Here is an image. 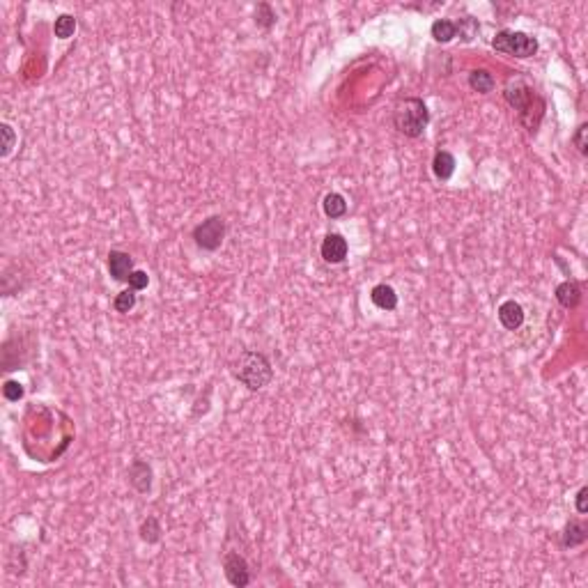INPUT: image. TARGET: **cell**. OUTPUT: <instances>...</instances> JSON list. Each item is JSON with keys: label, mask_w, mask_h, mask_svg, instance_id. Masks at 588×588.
Masks as SVG:
<instances>
[{"label": "cell", "mask_w": 588, "mask_h": 588, "mask_svg": "<svg viewBox=\"0 0 588 588\" xmlns=\"http://www.w3.org/2000/svg\"><path fill=\"white\" fill-rule=\"evenodd\" d=\"M230 372L249 391H260L273 379V368L262 352L246 350L230 364Z\"/></svg>", "instance_id": "1"}, {"label": "cell", "mask_w": 588, "mask_h": 588, "mask_svg": "<svg viewBox=\"0 0 588 588\" xmlns=\"http://www.w3.org/2000/svg\"><path fill=\"white\" fill-rule=\"evenodd\" d=\"M393 125L407 138H421L426 134V127L430 125L428 106L419 97L400 99L393 111Z\"/></svg>", "instance_id": "2"}, {"label": "cell", "mask_w": 588, "mask_h": 588, "mask_svg": "<svg viewBox=\"0 0 588 588\" xmlns=\"http://www.w3.org/2000/svg\"><path fill=\"white\" fill-rule=\"evenodd\" d=\"M492 49L515 58H533L538 53V39L517 30H501L492 39Z\"/></svg>", "instance_id": "3"}, {"label": "cell", "mask_w": 588, "mask_h": 588, "mask_svg": "<svg viewBox=\"0 0 588 588\" xmlns=\"http://www.w3.org/2000/svg\"><path fill=\"white\" fill-rule=\"evenodd\" d=\"M223 239H225V218L218 214L204 218L202 223H198L193 228V242L198 249H202V251H209V253L218 251Z\"/></svg>", "instance_id": "4"}, {"label": "cell", "mask_w": 588, "mask_h": 588, "mask_svg": "<svg viewBox=\"0 0 588 588\" xmlns=\"http://www.w3.org/2000/svg\"><path fill=\"white\" fill-rule=\"evenodd\" d=\"M503 97L505 101L515 108V111H519V120L526 125V120H529V113H531V106L533 104H543V99L538 97L536 90H533L531 85H526L524 81H515L512 78L508 85H505L503 90Z\"/></svg>", "instance_id": "5"}, {"label": "cell", "mask_w": 588, "mask_h": 588, "mask_svg": "<svg viewBox=\"0 0 588 588\" xmlns=\"http://www.w3.org/2000/svg\"><path fill=\"white\" fill-rule=\"evenodd\" d=\"M223 570H225V579L230 581L232 586L237 588H244L251 584V570H249V563L242 554L237 552H228L223 556Z\"/></svg>", "instance_id": "6"}, {"label": "cell", "mask_w": 588, "mask_h": 588, "mask_svg": "<svg viewBox=\"0 0 588 588\" xmlns=\"http://www.w3.org/2000/svg\"><path fill=\"white\" fill-rule=\"evenodd\" d=\"M319 253H322V260L329 264H340L345 262L347 253H350V246H347V239L338 232H331V235L324 237L322 246H319Z\"/></svg>", "instance_id": "7"}, {"label": "cell", "mask_w": 588, "mask_h": 588, "mask_svg": "<svg viewBox=\"0 0 588 588\" xmlns=\"http://www.w3.org/2000/svg\"><path fill=\"white\" fill-rule=\"evenodd\" d=\"M108 273L118 283H127L134 273V258L125 251H111L108 253Z\"/></svg>", "instance_id": "8"}, {"label": "cell", "mask_w": 588, "mask_h": 588, "mask_svg": "<svg viewBox=\"0 0 588 588\" xmlns=\"http://www.w3.org/2000/svg\"><path fill=\"white\" fill-rule=\"evenodd\" d=\"M152 467L145 462V460H134L129 464V483L132 487L138 492V494H147L152 490Z\"/></svg>", "instance_id": "9"}, {"label": "cell", "mask_w": 588, "mask_h": 588, "mask_svg": "<svg viewBox=\"0 0 588 588\" xmlns=\"http://www.w3.org/2000/svg\"><path fill=\"white\" fill-rule=\"evenodd\" d=\"M496 317H498V322H501L503 329L517 331L519 326L524 324V308L515 302V299H508V302H503L501 306H498Z\"/></svg>", "instance_id": "10"}, {"label": "cell", "mask_w": 588, "mask_h": 588, "mask_svg": "<svg viewBox=\"0 0 588 588\" xmlns=\"http://www.w3.org/2000/svg\"><path fill=\"white\" fill-rule=\"evenodd\" d=\"M586 538H588V526L584 522H579V519H570L563 529V536H560V545L565 549H572V547L584 545Z\"/></svg>", "instance_id": "11"}, {"label": "cell", "mask_w": 588, "mask_h": 588, "mask_svg": "<svg viewBox=\"0 0 588 588\" xmlns=\"http://www.w3.org/2000/svg\"><path fill=\"white\" fill-rule=\"evenodd\" d=\"M370 299L379 311H395L398 308V292L386 283L375 285L370 290Z\"/></svg>", "instance_id": "12"}, {"label": "cell", "mask_w": 588, "mask_h": 588, "mask_svg": "<svg viewBox=\"0 0 588 588\" xmlns=\"http://www.w3.org/2000/svg\"><path fill=\"white\" fill-rule=\"evenodd\" d=\"M556 302L567 311L577 308L581 304V287L574 283V280H563V283L556 287Z\"/></svg>", "instance_id": "13"}, {"label": "cell", "mask_w": 588, "mask_h": 588, "mask_svg": "<svg viewBox=\"0 0 588 588\" xmlns=\"http://www.w3.org/2000/svg\"><path fill=\"white\" fill-rule=\"evenodd\" d=\"M455 166H457L455 156L450 154V152H446V149H439V152L434 154V159H432V173H434L437 180L448 182L450 177L455 175Z\"/></svg>", "instance_id": "14"}, {"label": "cell", "mask_w": 588, "mask_h": 588, "mask_svg": "<svg viewBox=\"0 0 588 588\" xmlns=\"http://www.w3.org/2000/svg\"><path fill=\"white\" fill-rule=\"evenodd\" d=\"M494 85H496V81H494V76H492L487 70H474L469 74V87L474 92H478V94L492 92V90H494Z\"/></svg>", "instance_id": "15"}, {"label": "cell", "mask_w": 588, "mask_h": 588, "mask_svg": "<svg viewBox=\"0 0 588 588\" xmlns=\"http://www.w3.org/2000/svg\"><path fill=\"white\" fill-rule=\"evenodd\" d=\"M322 209L329 218H340V216H345V211H347V200L340 193H336V191H331V193L324 196Z\"/></svg>", "instance_id": "16"}, {"label": "cell", "mask_w": 588, "mask_h": 588, "mask_svg": "<svg viewBox=\"0 0 588 588\" xmlns=\"http://www.w3.org/2000/svg\"><path fill=\"white\" fill-rule=\"evenodd\" d=\"M138 533H140V540L143 543H147V545H156L161 540V536H163V529H161V522L159 519H156L154 515H149L145 522L140 524V529H138Z\"/></svg>", "instance_id": "17"}, {"label": "cell", "mask_w": 588, "mask_h": 588, "mask_svg": "<svg viewBox=\"0 0 588 588\" xmlns=\"http://www.w3.org/2000/svg\"><path fill=\"white\" fill-rule=\"evenodd\" d=\"M430 32H432L434 42H441V44H446L453 37H457L455 21H448V19H437V21L432 23V28H430Z\"/></svg>", "instance_id": "18"}, {"label": "cell", "mask_w": 588, "mask_h": 588, "mask_svg": "<svg viewBox=\"0 0 588 588\" xmlns=\"http://www.w3.org/2000/svg\"><path fill=\"white\" fill-rule=\"evenodd\" d=\"M53 32H56V37L60 39H70L74 32H76V19L72 14H60L56 19V23H53Z\"/></svg>", "instance_id": "19"}, {"label": "cell", "mask_w": 588, "mask_h": 588, "mask_svg": "<svg viewBox=\"0 0 588 588\" xmlns=\"http://www.w3.org/2000/svg\"><path fill=\"white\" fill-rule=\"evenodd\" d=\"M255 23L264 30L273 28V23H276V12H273L269 3H260L255 8Z\"/></svg>", "instance_id": "20"}, {"label": "cell", "mask_w": 588, "mask_h": 588, "mask_svg": "<svg viewBox=\"0 0 588 588\" xmlns=\"http://www.w3.org/2000/svg\"><path fill=\"white\" fill-rule=\"evenodd\" d=\"M134 306H136V290H132V287H129V290H122L118 297L113 299V308L118 313H129Z\"/></svg>", "instance_id": "21"}, {"label": "cell", "mask_w": 588, "mask_h": 588, "mask_svg": "<svg viewBox=\"0 0 588 588\" xmlns=\"http://www.w3.org/2000/svg\"><path fill=\"white\" fill-rule=\"evenodd\" d=\"M0 134H3V149H0V156H3V159H8V156L12 154V149L17 147V134H14V129L8 125V122H3V125H0Z\"/></svg>", "instance_id": "22"}, {"label": "cell", "mask_w": 588, "mask_h": 588, "mask_svg": "<svg viewBox=\"0 0 588 588\" xmlns=\"http://www.w3.org/2000/svg\"><path fill=\"white\" fill-rule=\"evenodd\" d=\"M455 28H457V32H460V35H462L464 39H467V42H471V39H474V35L478 32V28H481V25H478L476 19L467 17V19H462V21H457V23H455Z\"/></svg>", "instance_id": "23"}, {"label": "cell", "mask_w": 588, "mask_h": 588, "mask_svg": "<svg viewBox=\"0 0 588 588\" xmlns=\"http://www.w3.org/2000/svg\"><path fill=\"white\" fill-rule=\"evenodd\" d=\"M23 386L19 384V381H14V379H8L3 384V395H5V400H10V402H19L23 398Z\"/></svg>", "instance_id": "24"}, {"label": "cell", "mask_w": 588, "mask_h": 588, "mask_svg": "<svg viewBox=\"0 0 588 588\" xmlns=\"http://www.w3.org/2000/svg\"><path fill=\"white\" fill-rule=\"evenodd\" d=\"M586 134H588V125L584 122V125H579V127H577V132H574V136H572L574 147H577V152H579L581 156H586V154H588V140H586Z\"/></svg>", "instance_id": "25"}, {"label": "cell", "mask_w": 588, "mask_h": 588, "mask_svg": "<svg viewBox=\"0 0 588 588\" xmlns=\"http://www.w3.org/2000/svg\"><path fill=\"white\" fill-rule=\"evenodd\" d=\"M129 287H132V290H145L147 287V283H149V276H147V271H140V269H134V273L132 276H129Z\"/></svg>", "instance_id": "26"}, {"label": "cell", "mask_w": 588, "mask_h": 588, "mask_svg": "<svg viewBox=\"0 0 588 588\" xmlns=\"http://www.w3.org/2000/svg\"><path fill=\"white\" fill-rule=\"evenodd\" d=\"M588 487H581L577 492V512H581V515H586L588 512Z\"/></svg>", "instance_id": "27"}]
</instances>
